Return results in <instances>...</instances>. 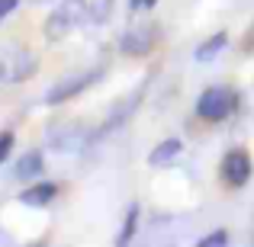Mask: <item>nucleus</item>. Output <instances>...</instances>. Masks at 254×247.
<instances>
[{
    "label": "nucleus",
    "mask_w": 254,
    "mask_h": 247,
    "mask_svg": "<svg viewBox=\"0 0 254 247\" xmlns=\"http://www.w3.org/2000/svg\"><path fill=\"white\" fill-rule=\"evenodd\" d=\"M84 19H87V0H62V3L45 16L42 32H45L49 42H62L74 26L84 23Z\"/></svg>",
    "instance_id": "obj_1"
},
{
    "label": "nucleus",
    "mask_w": 254,
    "mask_h": 247,
    "mask_svg": "<svg viewBox=\"0 0 254 247\" xmlns=\"http://www.w3.org/2000/svg\"><path fill=\"white\" fill-rule=\"evenodd\" d=\"M100 77H103V68H93V71H84V74L64 77V81H58L49 93H45V106H62V103H68V99L77 97V93H84L87 87H93Z\"/></svg>",
    "instance_id": "obj_2"
},
{
    "label": "nucleus",
    "mask_w": 254,
    "mask_h": 247,
    "mask_svg": "<svg viewBox=\"0 0 254 247\" xmlns=\"http://www.w3.org/2000/svg\"><path fill=\"white\" fill-rule=\"evenodd\" d=\"M232 106H235V97H232L229 87H209L196 99V116L206 119V122H222L232 112Z\"/></svg>",
    "instance_id": "obj_3"
},
{
    "label": "nucleus",
    "mask_w": 254,
    "mask_h": 247,
    "mask_svg": "<svg viewBox=\"0 0 254 247\" xmlns=\"http://www.w3.org/2000/svg\"><path fill=\"white\" fill-rule=\"evenodd\" d=\"M158 45V29L155 26H132L129 32L119 36V51L126 58H145Z\"/></svg>",
    "instance_id": "obj_4"
},
{
    "label": "nucleus",
    "mask_w": 254,
    "mask_h": 247,
    "mask_svg": "<svg viewBox=\"0 0 254 247\" xmlns=\"http://www.w3.org/2000/svg\"><path fill=\"white\" fill-rule=\"evenodd\" d=\"M145 87H148V81H142V84H138V87H135V90H132V93H129L126 99H119V103L113 106V112L106 116V122L100 125L97 132H93V138H103V135H110L113 129H119V125H126V122H129V119H132V112H135L138 106H142Z\"/></svg>",
    "instance_id": "obj_5"
},
{
    "label": "nucleus",
    "mask_w": 254,
    "mask_h": 247,
    "mask_svg": "<svg viewBox=\"0 0 254 247\" xmlns=\"http://www.w3.org/2000/svg\"><path fill=\"white\" fill-rule=\"evenodd\" d=\"M222 180L229 186H235V190H242V186L248 183L251 180V157H248V151H242V148L225 151V157H222Z\"/></svg>",
    "instance_id": "obj_6"
},
{
    "label": "nucleus",
    "mask_w": 254,
    "mask_h": 247,
    "mask_svg": "<svg viewBox=\"0 0 254 247\" xmlns=\"http://www.w3.org/2000/svg\"><path fill=\"white\" fill-rule=\"evenodd\" d=\"M87 138H90V135H87L81 125H62V129L49 132V145L55 151H64V154H68V151H81L87 145Z\"/></svg>",
    "instance_id": "obj_7"
},
{
    "label": "nucleus",
    "mask_w": 254,
    "mask_h": 247,
    "mask_svg": "<svg viewBox=\"0 0 254 247\" xmlns=\"http://www.w3.org/2000/svg\"><path fill=\"white\" fill-rule=\"evenodd\" d=\"M55 196H58V183L42 180V183L26 186V190L19 193V202H23V205H32V209H45V205L55 202Z\"/></svg>",
    "instance_id": "obj_8"
},
{
    "label": "nucleus",
    "mask_w": 254,
    "mask_h": 247,
    "mask_svg": "<svg viewBox=\"0 0 254 247\" xmlns=\"http://www.w3.org/2000/svg\"><path fill=\"white\" fill-rule=\"evenodd\" d=\"M36 71H39V58L32 55V51H19V55L6 64V81H16V84L29 81Z\"/></svg>",
    "instance_id": "obj_9"
},
{
    "label": "nucleus",
    "mask_w": 254,
    "mask_h": 247,
    "mask_svg": "<svg viewBox=\"0 0 254 247\" xmlns=\"http://www.w3.org/2000/svg\"><path fill=\"white\" fill-rule=\"evenodd\" d=\"M180 154H184V142H180V138H164L161 145H155V148H151L148 164L151 167H168V164L177 161Z\"/></svg>",
    "instance_id": "obj_10"
},
{
    "label": "nucleus",
    "mask_w": 254,
    "mask_h": 247,
    "mask_svg": "<svg viewBox=\"0 0 254 247\" xmlns=\"http://www.w3.org/2000/svg\"><path fill=\"white\" fill-rule=\"evenodd\" d=\"M42 170H45L42 151H26L16 161V167H13V177L16 180H36V177H42Z\"/></svg>",
    "instance_id": "obj_11"
},
{
    "label": "nucleus",
    "mask_w": 254,
    "mask_h": 247,
    "mask_svg": "<svg viewBox=\"0 0 254 247\" xmlns=\"http://www.w3.org/2000/svg\"><path fill=\"white\" fill-rule=\"evenodd\" d=\"M225 45H229V36H225V32H216V36H209L203 45H196L193 58H196V61H212V58H216Z\"/></svg>",
    "instance_id": "obj_12"
},
{
    "label": "nucleus",
    "mask_w": 254,
    "mask_h": 247,
    "mask_svg": "<svg viewBox=\"0 0 254 247\" xmlns=\"http://www.w3.org/2000/svg\"><path fill=\"white\" fill-rule=\"evenodd\" d=\"M113 10H116V0H90V3H87V23L90 26L110 23Z\"/></svg>",
    "instance_id": "obj_13"
},
{
    "label": "nucleus",
    "mask_w": 254,
    "mask_h": 247,
    "mask_svg": "<svg viewBox=\"0 0 254 247\" xmlns=\"http://www.w3.org/2000/svg\"><path fill=\"white\" fill-rule=\"evenodd\" d=\"M138 215H142V209H138V202H132V205H129V212H126V225H123V231L116 235V244H119V247L132 241V235H135V228H138Z\"/></svg>",
    "instance_id": "obj_14"
},
{
    "label": "nucleus",
    "mask_w": 254,
    "mask_h": 247,
    "mask_svg": "<svg viewBox=\"0 0 254 247\" xmlns=\"http://www.w3.org/2000/svg\"><path fill=\"white\" fill-rule=\"evenodd\" d=\"M229 244V231H212V235L199 238V247H225Z\"/></svg>",
    "instance_id": "obj_15"
},
{
    "label": "nucleus",
    "mask_w": 254,
    "mask_h": 247,
    "mask_svg": "<svg viewBox=\"0 0 254 247\" xmlns=\"http://www.w3.org/2000/svg\"><path fill=\"white\" fill-rule=\"evenodd\" d=\"M13 142H16V135H13L10 129H6V132H0V164H3L6 157H10V151H13Z\"/></svg>",
    "instance_id": "obj_16"
},
{
    "label": "nucleus",
    "mask_w": 254,
    "mask_h": 247,
    "mask_svg": "<svg viewBox=\"0 0 254 247\" xmlns=\"http://www.w3.org/2000/svg\"><path fill=\"white\" fill-rule=\"evenodd\" d=\"M16 6H19V0H0V23H3V19L16 10Z\"/></svg>",
    "instance_id": "obj_17"
},
{
    "label": "nucleus",
    "mask_w": 254,
    "mask_h": 247,
    "mask_svg": "<svg viewBox=\"0 0 254 247\" xmlns=\"http://www.w3.org/2000/svg\"><path fill=\"white\" fill-rule=\"evenodd\" d=\"M155 3H158V0H129V6H132V10H151Z\"/></svg>",
    "instance_id": "obj_18"
},
{
    "label": "nucleus",
    "mask_w": 254,
    "mask_h": 247,
    "mask_svg": "<svg viewBox=\"0 0 254 247\" xmlns=\"http://www.w3.org/2000/svg\"><path fill=\"white\" fill-rule=\"evenodd\" d=\"M6 81V68H0V84H3Z\"/></svg>",
    "instance_id": "obj_19"
},
{
    "label": "nucleus",
    "mask_w": 254,
    "mask_h": 247,
    "mask_svg": "<svg viewBox=\"0 0 254 247\" xmlns=\"http://www.w3.org/2000/svg\"><path fill=\"white\" fill-rule=\"evenodd\" d=\"M251 49H254V36H251Z\"/></svg>",
    "instance_id": "obj_20"
}]
</instances>
